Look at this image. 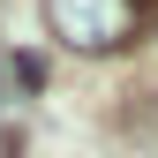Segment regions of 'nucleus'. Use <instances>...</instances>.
<instances>
[{
  "label": "nucleus",
  "mask_w": 158,
  "mask_h": 158,
  "mask_svg": "<svg viewBox=\"0 0 158 158\" xmlns=\"http://www.w3.org/2000/svg\"><path fill=\"white\" fill-rule=\"evenodd\" d=\"M15 83H23V90H45V53H15Z\"/></svg>",
  "instance_id": "2"
},
{
  "label": "nucleus",
  "mask_w": 158,
  "mask_h": 158,
  "mask_svg": "<svg viewBox=\"0 0 158 158\" xmlns=\"http://www.w3.org/2000/svg\"><path fill=\"white\" fill-rule=\"evenodd\" d=\"M143 8L151 0H45V23L75 53H113V45H128L143 30Z\"/></svg>",
  "instance_id": "1"
}]
</instances>
